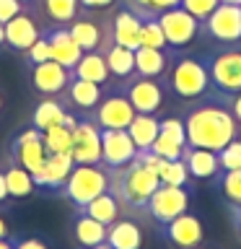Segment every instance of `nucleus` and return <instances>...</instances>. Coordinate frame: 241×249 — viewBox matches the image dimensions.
I'll return each mask as SVG.
<instances>
[{
    "label": "nucleus",
    "mask_w": 241,
    "mask_h": 249,
    "mask_svg": "<svg viewBox=\"0 0 241 249\" xmlns=\"http://www.w3.org/2000/svg\"><path fill=\"white\" fill-rule=\"evenodd\" d=\"M106 190H109V169L104 163H75L65 184H62L60 195L75 210H81Z\"/></svg>",
    "instance_id": "4"
},
{
    "label": "nucleus",
    "mask_w": 241,
    "mask_h": 249,
    "mask_svg": "<svg viewBox=\"0 0 241 249\" xmlns=\"http://www.w3.org/2000/svg\"><path fill=\"white\" fill-rule=\"evenodd\" d=\"M70 156L75 163H101V127L91 117L75 122Z\"/></svg>",
    "instance_id": "12"
},
{
    "label": "nucleus",
    "mask_w": 241,
    "mask_h": 249,
    "mask_svg": "<svg viewBox=\"0 0 241 249\" xmlns=\"http://www.w3.org/2000/svg\"><path fill=\"white\" fill-rule=\"evenodd\" d=\"M182 161H184L187 171H189V177H194V179H210V177H218V171H221L218 153L215 151H207V148H192V145H187Z\"/></svg>",
    "instance_id": "24"
},
{
    "label": "nucleus",
    "mask_w": 241,
    "mask_h": 249,
    "mask_svg": "<svg viewBox=\"0 0 241 249\" xmlns=\"http://www.w3.org/2000/svg\"><path fill=\"white\" fill-rule=\"evenodd\" d=\"M29 78H31L34 91L44 93V96H57V93L68 89L73 73L65 65H60V62L47 60V62H39V65H29Z\"/></svg>",
    "instance_id": "17"
},
{
    "label": "nucleus",
    "mask_w": 241,
    "mask_h": 249,
    "mask_svg": "<svg viewBox=\"0 0 241 249\" xmlns=\"http://www.w3.org/2000/svg\"><path fill=\"white\" fill-rule=\"evenodd\" d=\"M161 179L155 171L143 166L138 159L130 161L127 166L109 169V192L120 200L122 210H135V213H145V205L155 192Z\"/></svg>",
    "instance_id": "2"
},
{
    "label": "nucleus",
    "mask_w": 241,
    "mask_h": 249,
    "mask_svg": "<svg viewBox=\"0 0 241 249\" xmlns=\"http://www.w3.org/2000/svg\"><path fill=\"white\" fill-rule=\"evenodd\" d=\"M120 91L130 99V104L138 114H155L163 107V86L158 83V78L132 75L127 81H122Z\"/></svg>",
    "instance_id": "9"
},
{
    "label": "nucleus",
    "mask_w": 241,
    "mask_h": 249,
    "mask_svg": "<svg viewBox=\"0 0 241 249\" xmlns=\"http://www.w3.org/2000/svg\"><path fill=\"white\" fill-rule=\"evenodd\" d=\"M169 89L182 101H194L205 96L210 91V78L202 57H192V54L174 57L169 68Z\"/></svg>",
    "instance_id": "5"
},
{
    "label": "nucleus",
    "mask_w": 241,
    "mask_h": 249,
    "mask_svg": "<svg viewBox=\"0 0 241 249\" xmlns=\"http://www.w3.org/2000/svg\"><path fill=\"white\" fill-rule=\"evenodd\" d=\"M68 31L83 52H96V50L104 52L106 47L114 42L112 31H109V23L104 26V23H99L96 18H88V16H81V13H78L75 21L68 23Z\"/></svg>",
    "instance_id": "13"
},
{
    "label": "nucleus",
    "mask_w": 241,
    "mask_h": 249,
    "mask_svg": "<svg viewBox=\"0 0 241 249\" xmlns=\"http://www.w3.org/2000/svg\"><path fill=\"white\" fill-rule=\"evenodd\" d=\"M106 244L112 249H140L143 247V231L130 218H117L106 226Z\"/></svg>",
    "instance_id": "25"
},
{
    "label": "nucleus",
    "mask_w": 241,
    "mask_h": 249,
    "mask_svg": "<svg viewBox=\"0 0 241 249\" xmlns=\"http://www.w3.org/2000/svg\"><path fill=\"white\" fill-rule=\"evenodd\" d=\"M135 114L138 112L132 109L130 99L122 91H117V93H109V96H101L96 109L91 112V120L101 130H127Z\"/></svg>",
    "instance_id": "10"
},
{
    "label": "nucleus",
    "mask_w": 241,
    "mask_h": 249,
    "mask_svg": "<svg viewBox=\"0 0 241 249\" xmlns=\"http://www.w3.org/2000/svg\"><path fill=\"white\" fill-rule=\"evenodd\" d=\"M75 161L70 153H47V159L42 163V169L34 174V184L36 190H47V192H60L65 179L70 177Z\"/></svg>",
    "instance_id": "18"
},
{
    "label": "nucleus",
    "mask_w": 241,
    "mask_h": 249,
    "mask_svg": "<svg viewBox=\"0 0 241 249\" xmlns=\"http://www.w3.org/2000/svg\"><path fill=\"white\" fill-rule=\"evenodd\" d=\"M218 161H221V171L241 169V138H233L225 148H221L218 151Z\"/></svg>",
    "instance_id": "38"
},
{
    "label": "nucleus",
    "mask_w": 241,
    "mask_h": 249,
    "mask_svg": "<svg viewBox=\"0 0 241 249\" xmlns=\"http://www.w3.org/2000/svg\"><path fill=\"white\" fill-rule=\"evenodd\" d=\"M174 52L171 50H155V47H138L135 50V75L143 78H161L169 73Z\"/></svg>",
    "instance_id": "22"
},
{
    "label": "nucleus",
    "mask_w": 241,
    "mask_h": 249,
    "mask_svg": "<svg viewBox=\"0 0 241 249\" xmlns=\"http://www.w3.org/2000/svg\"><path fill=\"white\" fill-rule=\"evenodd\" d=\"M221 3H228V5H241V0H221Z\"/></svg>",
    "instance_id": "53"
},
{
    "label": "nucleus",
    "mask_w": 241,
    "mask_h": 249,
    "mask_svg": "<svg viewBox=\"0 0 241 249\" xmlns=\"http://www.w3.org/2000/svg\"><path fill=\"white\" fill-rule=\"evenodd\" d=\"M182 0H148V8L153 13H161V11H169V8H176Z\"/></svg>",
    "instance_id": "45"
},
{
    "label": "nucleus",
    "mask_w": 241,
    "mask_h": 249,
    "mask_svg": "<svg viewBox=\"0 0 241 249\" xmlns=\"http://www.w3.org/2000/svg\"><path fill=\"white\" fill-rule=\"evenodd\" d=\"M200 34L210 36L221 44L241 42V5L218 3V8L200 23Z\"/></svg>",
    "instance_id": "6"
},
{
    "label": "nucleus",
    "mask_w": 241,
    "mask_h": 249,
    "mask_svg": "<svg viewBox=\"0 0 241 249\" xmlns=\"http://www.w3.org/2000/svg\"><path fill=\"white\" fill-rule=\"evenodd\" d=\"M120 210H122V205H120V200L114 197L112 192H101L99 197H93L86 208H81L78 213H86V215H91V218H96L99 223H104V226H109V223H114L117 218H120Z\"/></svg>",
    "instance_id": "31"
},
{
    "label": "nucleus",
    "mask_w": 241,
    "mask_h": 249,
    "mask_svg": "<svg viewBox=\"0 0 241 249\" xmlns=\"http://www.w3.org/2000/svg\"><path fill=\"white\" fill-rule=\"evenodd\" d=\"M241 124L233 120L228 101L223 93L207 91L205 96L194 99L184 114V130H187V145L192 148H207V151H221L239 138Z\"/></svg>",
    "instance_id": "1"
},
{
    "label": "nucleus",
    "mask_w": 241,
    "mask_h": 249,
    "mask_svg": "<svg viewBox=\"0 0 241 249\" xmlns=\"http://www.w3.org/2000/svg\"><path fill=\"white\" fill-rule=\"evenodd\" d=\"M88 249H112V247H109L106 241H104V244H96V247H88Z\"/></svg>",
    "instance_id": "52"
},
{
    "label": "nucleus",
    "mask_w": 241,
    "mask_h": 249,
    "mask_svg": "<svg viewBox=\"0 0 241 249\" xmlns=\"http://www.w3.org/2000/svg\"><path fill=\"white\" fill-rule=\"evenodd\" d=\"M21 3H23V5H29V3H31V0H21Z\"/></svg>",
    "instance_id": "54"
},
{
    "label": "nucleus",
    "mask_w": 241,
    "mask_h": 249,
    "mask_svg": "<svg viewBox=\"0 0 241 249\" xmlns=\"http://www.w3.org/2000/svg\"><path fill=\"white\" fill-rule=\"evenodd\" d=\"M3 174H5V187H8V195H11V197H29V195L36 190L31 171L18 166L16 161L8 163V166L3 169Z\"/></svg>",
    "instance_id": "32"
},
{
    "label": "nucleus",
    "mask_w": 241,
    "mask_h": 249,
    "mask_svg": "<svg viewBox=\"0 0 241 249\" xmlns=\"http://www.w3.org/2000/svg\"><path fill=\"white\" fill-rule=\"evenodd\" d=\"M158 23L163 29V36H166V44L171 50H182V47L192 44L200 34V21L194 18L192 13H187L182 5L169 8V11L158 13Z\"/></svg>",
    "instance_id": "8"
},
{
    "label": "nucleus",
    "mask_w": 241,
    "mask_h": 249,
    "mask_svg": "<svg viewBox=\"0 0 241 249\" xmlns=\"http://www.w3.org/2000/svg\"><path fill=\"white\" fill-rule=\"evenodd\" d=\"M68 117V109L62 107V101L57 99H42L34 109V114H31V127L36 130H50V127H57V124L65 122Z\"/></svg>",
    "instance_id": "29"
},
{
    "label": "nucleus",
    "mask_w": 241,
    "mask_h": 249,
    "mask_svg": "<svg viewBox=\"0 0 241 249\" xmlns=\"http://www.w3.org/2000/svg\"><path fill=\"white\" fill-rule=\"evenodd\" d=\"M44 159H47V148H44L42 130H36V127L21 130L18 135L11 140V161H16L18 166L31 171V177L42 169Z\"/></svg>",
    "instance_id": "11"
},
{
    "label": "nucleus",
    "mask_w": 241,
    "mask_h": 249,
    "mask_svg": "<svg viewBox=\"0 0 241 249\" xmlns=\"http://www.w3.org/2000/svg\"><path fill=\"white\" fill-rule=\"evenodd\" d=\"M47 42H50V50H52V60L65 65L68 70H73L78 65V60L83 57V50L75 44V39L70 36L68 26H50L44 31Z\"/></svg>",
    "instance_id": "20"
},
{
    "label": "nucleus",
    "mask_w": 241,
    "mask_h": 249,
    "mask_svg": "<svg viewBox=\"0 0 241 249\" xmlns=\"http://www.w3.org/2000/svg\"><path fill=\"white\" fill-rule=\"evenodd\" d=\"M8 236H11V231H8V221L0 215V239H8Z\"/></svg>",
    "instance_id": "48"
},
{
    "label": "nucleus",
    "mask_w": 241,
    "mask_h": 249,
    "mask_svg": "<svg viewBox=\"0 0 241 249\" xmlns=\"http://www.w3.org/2000/svg\"><path fill=\"white\" fill-rule=\"evenodd\" d=\"M23 54H26V65H39V62L52 60V50H50V42H47V36L42 34Z\"/></svg>",
    "instance_id": "40"
},
{
    "label": "nucleus",
    "mask_w": 241,
    "mask_h": 249,
    "mask_svg": "<svg viewBox=\"0 0 241 249\" xmlns=\"http://www.w3.org/2000/svg\"><path fill=\"white\" fill-rule=\"evenodd\" d=\"M124 8H130L135 16H140V18H153V16H158V13H153L151 8H148V0H124Z\"/></svg>",
    "instance_id": "42"
},
{
    "label": "nucleus",
    "mask_w": 241,
    "mask_h": 249,
    "mask_svg": "<svg viewBox=\"0 0 241 249\" xmlns=\"http://www.w3.org/2000/svg\"><path fill=\"white\" fill-rule=\"evenodd\" d=\"M187 208H189V192L184 190V187H174V184H158L155 187V192L151 195V200H148L145 205V215H151L158 226L174 221L176 215L187 213Z\"/></svg>",
    "instance_id": "7"
},
{
    "label": "nucleus",
    "mask_w": 241,
    "mask_h": 249,
    "mask_svg": "<svg viewBox=\"0 0 241 249\" xmlns=\"http://www.w3.org/2000/svg\"><path fill=\"white\" fill-rule=\"evenodd\" d=\"M21 11H26V5L21 0H0V21H11L13 16H18Z\"/></svg>",
    "instance_id": "41"
},
{
    "label": "nucleus",
    "mask_w": 241,
    "mask_h": 249,
    "mask_svg": "<svg viewBox=\"0 0 241 249\" xmlns=\"http://www.w3.org/2000/svg\"><path fill=\"white\" fill-rule=\"evenodd\" d=\"M104 57H106L109 75L117 78V81H127V78L135 75V50H127V47L112 42L104 50Z\"/></svg>",
    "instance_id": "26"
},
{
    "label": "nucleus",
    "mask_w": 241,
    "mask_h": 249,
    "mask_svg": "<svg viewBox=\"0 0 241 249\" xmlns=\"http://www.w3.org/2000/svg\"><path fill=\"white\" fill-rule=\"evenodd\" d=\"M225 101H228V109L233 114V120H236L241 124V93H233V96H225Z\"/></svg>",
    "instance_id": "46"
},
{
    "label": "nucleus",
    "mask_w": 241,
    "mask_h": 249,
    "mask_svg": "<svg viewBox=\"0 0 241 249\" xmlns=\"http://www.w3.org/2000/svg\"><path fill=\"white\" fill-rule=\"evenodd\" d=\"M42 34H44L42 26H39L36 18L26 11H21L18 16H13L11 21H5V47L13 52H26Z\"/></svg>",
    "instance_id": "19"
},
{
    "label": "nucleus",
    "mask_w": 241,
    "mask_h": 249,
    "mask_svg": "<svg viewBox=\"0 0 241 249\" xmlns=\"http://www.w3.org/2000/svg\"><path fill=\"white\" fill-rule=\"evenodd\" d=\"M83 11H104V8H112L117 0H78Z\"/></svg>",
    "instance_id": "44"
},
{
    "label": "nucleus",
    "mask_w": 241,
    "mask_h": 249,
    "mask_svg": "<svg viewBox=\"0 0 241 249\" xmlns=\"http://www.w3.org/2000/svg\"><path fill=\"white\" fill-rule=\"evenodd\" d=\"M218 182L223 187V195L231 205H241V169L236 171H218Z\"/></svg>",
    "instance_id": "37"
},
{
    "label": "nucleus",
    "mask_w": 241,
    "mask_h": 249,
    "mask_svg": "<svg viewBox=\"0 0 241 249\" xmlns=\"http://www.w3.org/2000/svg\"><path fill=\"white\" fill-rule=\"evenodd\" d=\"M42 135H44L47 153H70V148H73V130L65 127V124L44 130Z\"/></svg>",
    "instance_id": "34"
},
{
    "label": "nucleus",
    "mask_w": 241,
    "mask_h": 249,
    "mask_svg": "<svg viewBox=\"0 0 241 249\" xmlns=\"http://www.w3.org/2000/svg\"><path fill=\"white\" fill-rule=\"evenodd\" d=\"M39 5H42L47 18L52 21V26H68L81 13V3L78 0H42Z\"/></svg>",
    "instance_id": "33"
},
{
    "label": "nucleus",
    "mask_w": 241,
    "mask_h": 249,
    "mask_svg": "<svg viewBox=\"0 0 241 249\" xmlns=\"http://www.w3.org/2000/svg\"><path fill=\"white\" fill-rule=\"evenodd\" d=\"M73 236H75V241H78V247H81V249L104 244V241H106V226L99 223L96 218L86 215V213H78L75 223H73Z\"/></svg>",
    "instance_id": "28"
},
{
    "label": "nucleus",
    "mask_w": 241,
    "mask_h": 249,
    "mask_svg": "<svg viewBox=\"0 0 241 249\" xmlns=\"http://www.w3.org/2000/svg\"><path fill=\"white\" fill-rule=\"evenodd\" d=\"M231 218H233V226H236V233H239V239H241V213L231 210Z\"/></svg>",
    "instance_id": "49"
},
{
    "label": "nucleus",
    "mask_w": 241,
    "mask_h": 249,
    "mask_svg": "<svg viewBox=\"0 0 241 249\" xmlns=\"http://www.w3.org/2000/svg\"><path fill=\"white\" fill-rule=\"evenodd\" d=\"M140 29H143V18L135 16L130 8H120L112 21H109V31H112L114 44H122L127 50H138L140 47Z\"/></svg>",
    "instance_id": "21"
},
{
    "label": "nucleus",
    "mask_w": 241,
    "mask_h": 249,
    "mask_svg": "<svg viewBox=\"0 0 241 249\" xmlns=\"http://www.w3.org/2000/svg\"><path fill=\"white\" fill-rule=\"evenodd\" d=\"M140 47H155V50H169L166 36H163V29L158 23V16L143 21V29H140Z\"/></svg>",
    "instance_id": "35"
},
{
    "label": "nucleus",
    "mask_w": 241,
    "mask_h": 249,
    "mask_svg": "<svg viewBox=\"0 0 241 249\" xmlns=\"http://www.w3.org/2000/svg\"><path fill=\"white\" fill-rule=\"evenodd\" d=\"M73 78H83V81H91V83H106L109 78V68H106V57L104 52H83V57L78 60V65L70 70Z\"/></svg>",
    "instance_id": "27"
},
{
    "label": "nucleus",
    "mask_w": 241,
    "mask_h": 249,
    "mask_svg": "<svg viewBox=\"0 0 241 249\" xmlns=\"http://www.w3.org/2000/svg\"><path fill=\"white\" fill-rule=\"evenodd\" d=\"M158 122L161 120L155 114H135L132 117L127 132H130V138H132L138 151H148L153 145L155 135H158Z\"/></svg>",
    "instance_id": "30"
},
{
    "label": "nucleus",
    "mask_w": 241,
    "mask_h": 249,
    "mask_svg": "<svg viewBox=\"0 0 241 249\" xmlns=\"http://www.w3.org/2000/svg\"><path fill=\"white\" fill-rule=\"evenodd\" d=\"M187 148V130H184V120L179 117H166V120L158 122V135H155L151 151L158 153L161 159L174 161L182 159Z\"/></svg>",
    "instance_id": "16"
},
{
    "label": "nucleus",
    "mask_w": 241,
    "mask_h": 249,
    "mask_svg": "<svg viewBox=\"0 0 241 249\" xmlns=\"http://www.w3.org/2000/svg\"><path fill=\"white\" fill-rule=\"evenodd\" d=\"M0 249H13V241H11V236H8V239H0Z\"/></svg>",
    "instance_id": "50"
},
{
    "label": "nucleus",
    "mask_w": 241,
    "mask_h": 249,
    "mask_svg": "<svg viewBox=\"0 0 241 249\" xmlns=\"http://www.w3.org/2000/svg\"><path fill=\"white\" fill-rule=\"evenodd\" d=\"M13 241V249H50L44 239H36V236H26V239H11Z\"/></svg>",
    "instance_id": "43"
},
{
    "label": "nucleus",
    "mask_w": 241,
    "mask_h": 249,
    "mask_svg": "<svg viewBox=\"0 0 241 249\" xmlns=\"http://www.w3.org/2000/svg\"><path fill=\"white\" fill-rule=\"evenodd\" d=\"M207 68L210 89L223 96L241 93V42L239 44H221L218 50L202 57Z\"/></svg>",
    "instance_id": "3"
},
{
    "label": "nucleus",
    "mask_w": 241,
    "mask_h": 249,
    "mask_svg": "<svg viewBox=\"0 0 241 249\" xmlns=\"http://www.w3.org/2000/svg\"><path fill=\"white\" fill-rule=\"evenodd\" d=\"M11 195H8V187H5V174L0 171V202H5Z\"/></svg>",
    "instance_id": "47"
},
{
    "label": "nucleus",
    "mask_w": 241,
    "mask_h": 249,
    "mask_svg": "<svg viewBox=\"0 0 241 249\" xmlns=\"http://www.w3.org/2000/svg\"><path fill=\"white\" fill-rule=\"evenodd\" d=\"M158 179H161L163 184L184 187L187 179H189V171H187V166H184L182 159H174V161H166V159H163L161 169H158Z\"/></svg>",
    "instance_id": "36"
},
{
    "label": "nucleus",
    "mask_w": 241,
    "mask_h": 249,
    "mask_svg": "<svg viewBox=\"0 0 241 249\" xmlns=\"http://www.w3.org/2000/svg\"><path fill=\"white\" fill-rule=\"evenodd\" d=\"M3 44H5V23L0 21V47H3Z\"/></svg>",
    "instance_id": "51"
},
{
    "label": "nucleus",
    "mask_w": 241,
    "mask_h": 249,
    "mask_svg": "<svg viewBox=\"0 0 241 249\" xmlns=\"http://www.w3.org/2000/svg\"><path fill=\"white\" fill-rule=\"evenodd\" d=\"M161 233H163V239H166L171 247H176V249H197L202 244V236H205L202 221L197 215H192L189 210L182 213V215H176L174 221L163 223Z\"/></svg>",
    "instance_id": "14"
},
{
    "label": "nucleus",
    "mask_w": 241,
    "mask_h": 249,
    "mask_svg": "<svg viewBox=\"0 0 241 249\" xmlns=\"http://www.w3.org/2000/svg\"><path fill=\"white\" fill-rule=\"evenodd\" d=\"M218 3H221V0H182L179 5H182L187 13H192L194 18L202 23V21H205L207 16L218 8Z\"/></svg>",
    "instance_id": "39"
},
{
    "label": "nucleus",
    "mask_w": 241,
    "mask_h": 249,
    "mask_svg": "<svg viewBox=\"0 0 241 249\" xmlns=\"http://www.w3.org/2000/svg\"><path fill=\"white\" fill-rule=\"evenodd\" d=\"M68 96V101L73 104L78 112L88 114L96 109V104L101 101V96H104V89H101L99 83H91V81H83V78H70L68 89L62 91Z\"/></svg>",
    "instance_id": "23"
},
{
    "label": "nucleus",
    "mask_w": 241,
    "mask_h": 249,
    "mask_svg": "<svg viewBox=\"0 0 241 249\" xmlns=\"http://www.w3.org/2000/svg\"><path fill=\"white\" fill-rule=\"evenodd\" d=\"M138 148L127 130H101V163L106 169H120L135 161Z\"/></svg>",
    "instance_id": "15"
}]
</instances>
